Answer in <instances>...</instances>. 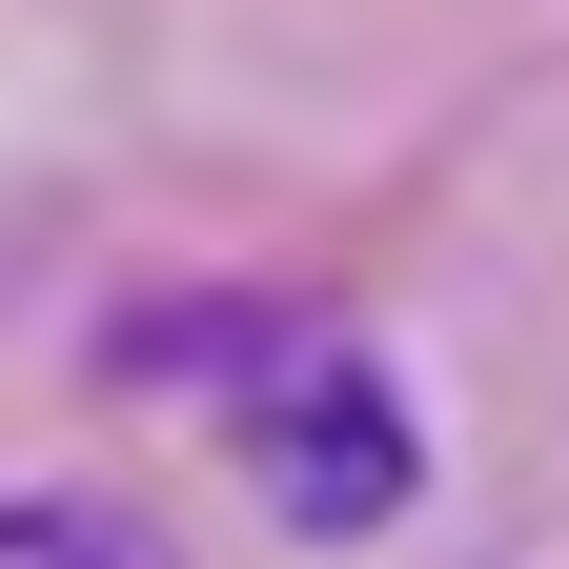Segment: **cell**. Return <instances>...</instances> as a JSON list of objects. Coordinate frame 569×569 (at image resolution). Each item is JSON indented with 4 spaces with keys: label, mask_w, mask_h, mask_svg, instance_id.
<instances>
[{
    "label": "cell",
    "mask_w": 569,
    "mask_h": 569,
    "mask_svg": "<svg viewBox=\"0 0 569 569\" xmlns=\"http://www.w3.org/2000/svg\"><path fill=\"white\" fill-rule=\"evenodd\" d=\"M0 569H163L122 509H82V488H21V509H0Z\"/></svg>",
    "instance_id": "7a4b0ae2"
},
{
    "label": "cell",
    "mask_w": 569,
    "mask_h": 569,
    "mask_svg": "<svg viewBox=\"0 0 569 569\" xmlns=\"http://www.w3.org/2000/svg\"><path fill=\"white\" fill-rule=\"evenodd\" d=\"M122 367L142 387H203V427L244 448V488L306 549H367V529H407V488H427V427H407V387L367 367L346 326H306V306H122Z\"/></svg>",
    "instance_id": "6da1fadb"
}]
</instances>
